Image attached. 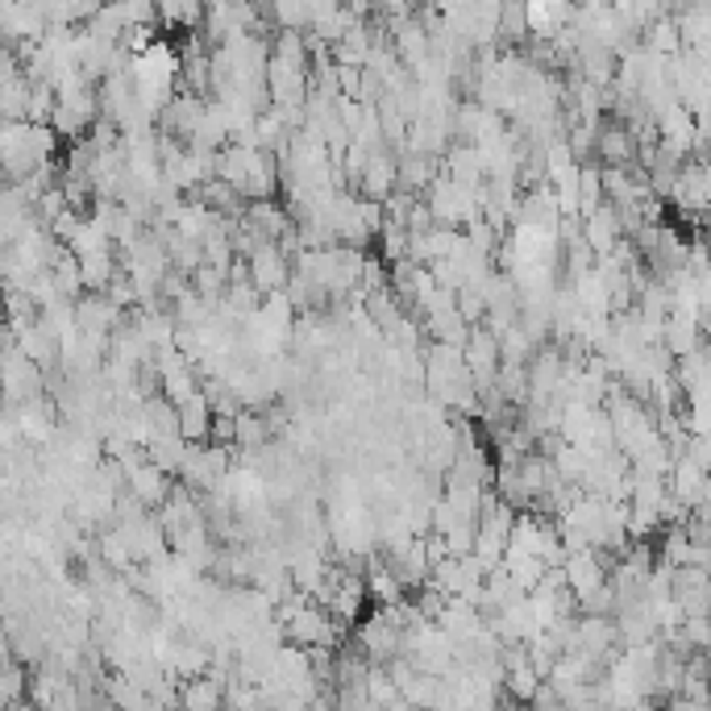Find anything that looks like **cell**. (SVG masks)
I'll use <instances>...</instances> for the list:
<instances>
[{"label":"cell","instance_id":"7a4b0ae2","mask_svg":"<svg viewBox=\"0 0 711 711\" xmlns=\"http://www.w3.org/2000/svg\"><path fill=\"white\" fill-rule=\"evenodd\" d=\"M179 711H229L225 687L208 674L192 678V682H179Z\"/></svg>","mask_w":711,"mask_h":711},{"label":"cell","instance_id":"6da1fadb","mask_svg":"<svg viewBox=\"0 0 711 711\" xmlns=\"http://www.w3.org/2000/svg\"><path fill=\"white\" fill-rule=\"evenodd\" d=\"M245 271H250V283L259 287L262 296H275V292H287V283H292V275H296V266H292V259L283 254L280 245H262V250H254L250 259H245Z\"/></svg>","mask_w":711,"mask_h":711},{"label":"cell","instance_id":"3957f363","mask_svg":"<svg viewBox=\"0 0 711 711\" xmlns=\"http://www.w3.org/2000/svg\"><path fill=\"white\" fill-rule=\"evenodd\" d=\"M367 694H371L374 708H392V703H400L404 694H400V687H395V678L387 674V666H374L371 678H367Z\"/></svg>","mask_w":711,"mask_h":711},{"label":"cell","instance_id":"277c9868","mask_svg":"<svg viewBox=\"0 0 711 711\" xmlns=\"http://www.w3.org/2000/svg\"><path fill=\"white\" fill-rule=\"evenodd\" d=\"M4 711H37V708H34V703H30V699H21V703H9V708H4Z\"/></svg>","mask_w":711,"mask_h":711}]
</instances>
